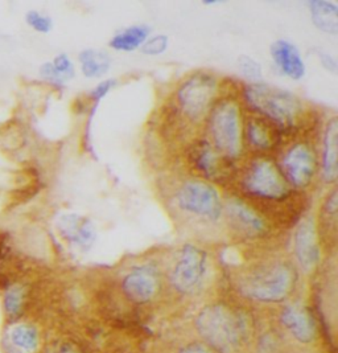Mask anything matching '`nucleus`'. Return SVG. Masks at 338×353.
I'll use <instances>...</instances> for the list:
<instances>
[{"instance_id":"26","label":"nucleus","mask_w":338,"mask_h":353,"mask_svg":"<svg viewBox=\"0 0 338 353\" xmlns=\"http://www.w3.org/2000/svg\"><path fill=\"white\" fill-rule=\"evenodd\" d=\"M27 24L39 33H49L53 28V20L39 11H28L25 15Z\"/></svg>"},{"instance_id":"34","label":"nucleus","mask_w":338,"mask_h":353,"mask_svg":"<svg viewBox=\"0 0 338 353\" xmlns=\"http://www.w3.org/2000/svg\"><path fill=\"white\" fill-rule=\"evenodd\" d=\"M320 61H321L322 66H324L328 72L337 73L338 64L336 57H333V56L329 54V53L320 52Z\"/></svg>"},{"instance_id":"11","label":"nucleus","mask_w":338,"mask_h":353,"mask_svg":"<svg viewBox=\"0 0 338 353\" xmlns=\"http://www.w3.org/2000/svg\"><path fill=\"white\" fill-rule=\"evenodd\" d=\"M284 177L299 190L306 188L317 171V161L313 150L306 143L291 147L283 159Z\"/></svg>"},{"instance_id":"18","label":"nucleus","mask_w":338,"mask_h":353,"mask_svg":"<svg viewBox=\"0 0 338 353\" xmlns=\"http://www.w3.org/2000/svg\"><path fill=\"white\" fill-rule=\"evenodd\" d=\"M28 301V288L24 283H7L3 294V311L11 323H17L25 312Z\"/></svg>"},{"instance_id":"20","label":"nucleus","mask_w":338,"mask_h":353,"mask_svg":"<svg viewBox=\"0 0 338 353\" xmlns=\"http://www.w3.org/2000/svg\"><path fill=\"white\" fill-rule=\"evenodd\" d=\"M81 72L86 79H101L109 73L112 59L109 53L99 49H85L78 54Z\"/></svg>"},{"instance_id":"17","label":"nucleus","mask_w":338,"mask_h":353,"mask_svg":"<svg viewBox=\"0 0 338 353\" xmlns=\"http://www.w3.org/2000/svg\"><path fill=\"white\" fill-rule=\"evenodd\" d=\"M338 121L333 117L324 132L322 141V180L328 183H335L338 175Z\"/></svg>"},{"instance_id":"29","label":"nucleus","mask_w":338,"mask_h":353,"mask_svg":"<svg viewBox=\"0 0 338 353\" xmlns=\"http://www.w3.org/2000/svg\"><path fill=\"white\" fill-rule=\"evenodd\" d=\"M45 353H86L82 345L72 339H61L53 341Z\"/></svg>"},{"instance_id":"23","label":"nucleus","mask_w":338,"mask_h":353,"mask_svg":"<svg viewBox=\"0 0 338 353\" xmlns=\"http://www.w3.org/2000/svg\"><path fill=\"white\" fill-rule=\"evenodd\" d=\"M247 137L250 143L259 150H271L275 145L274 137L263 121L251 119L247 125Z\"/></svg>"},{"instance_id":"25","label":"nucleus","mask_w":338,"mask_h":353,"mask_svg":"<svg viewBox=\"0 0 338 353\" xmlns=\"http://www.w3.org/2000/svg\"><path fill=\"white\" fill-rule=\"evenodd\" d=\"M238 68L244 77L253 81L262 80V76H263L262 65L259 64L258 61L254 60L253 57H250L247 54L240 56Z\"/></svg>"},{"instance_id":"19","label":"nucleus","mask_w":338,"mask_h":353,"mask_svg":"<svg viewBox=\"0 0 338 353\" xmlns=\"http://www.w3.org/2000/svg\"><path fill=\"white\" fill-rule=\"evenodd\" d=\"M313 26L321 32L338 33V7L332 1L312 0L308 3Z\"/></svg>"},{"instance_id":"9","label":"nucleus","mask_w":338,"mask_h":353,"mask_svg":"<svg viewBox=\"0 0 338 353\" xmlns=\"http://www.w3.org/2000/svg\"><path fill=\"white\" fill-rule=\"evenodd\" d=\"M120 290L129 303L151 305L158 301L162 291L160 270L152 263L136 265L123 276Z\"/></svg>"},{"instance_id":"1","label":"nucleus","mask_w":338,"mask_h":353,"mask_svg":"<svg viewBox=\"0 0 338 353\" xmlns=\"http://www.w3.org/2000/svg\"><path fill=\"white\" fill-rule=\"evenodd\" d=\"M198 340L214 353H240L253 343L255 324L251 315L226 302L204 305L193 321Z\"/></svg>"},{"instance_id":"32","label":"nucleus","mask_w":338,"mask_h":353,"mask_svg":"<svg viewBox=\"0 0 338 353\" xmlns=\"http://www.w3.org/2000/svg\"><path fill=\"white\" fill-rule=\"evenodd\" d=\"M176 353H214L209 347L202 343L201 340L196 339V340H189L184 344H181L178 348Z\"/></svg>"},{"instance_id":"8","label":"nucleus","mask_w":338,"mask_h":353,"mask_svg":"<svg viewBox=\"0 0 338 353\" xmlns=\"http://www.w3.org/2000/svg\"><path fill=\"white\" fill-rule=\"evenodd\" d=\"M218 83L209 73H194L178 89L180 109L192 121H198L209 112L213 99L217 96Z\"/></svg>"},{"instance_id":"31","label":"nucleus","mask_w":338,"mask_h":353,"mask_svg":"<svg viewBox=\"0 0 338 353\" xmlns=\"http://www.w3.org/2000/svg\"><path fill=\"white\" fill-rule=\"evenodd\" d=\"M116 85H118V81L114 79L102 81L90 92V98L96 101V103H99V101H102L105 97L107 96Z\"/></svg>"},{"instance_id":"6","label":"nucleus","mask_w":338,"mask_h":353,"mask_svg":"<svg viewBox=\"0 0 338 353\" xmlns=\"http://www.w3.org/2000/svg\"><path fill=\"white\" fill-rule=\"evenodd\" d=\"M178 208L198 219L217 223L222 216V200L218 191L202 180H187L175 193Z\"/></svg>"},{"instance_id":"7","label":"nucleus","mask_w":338,"mask_h":353,"mask_svg":"<svg viewBox=\"0 0 338 353\" xmlns=\"http://www.w3.org/2000/svg\"><path fill=\"white\" fill-rule=\"evenodd\" d=\"M244 191L267 201H283L290 196L291 188L287 179L270 159L253 161L243 179Z\"/></svg>"},{"instance_id":"14","label":"nucleus","mask_w":338,"mask_h":353,"mask_svg":"<svg viewBox=\"0 0 338 353\" xmlns=\"http://www.w3.org/2000/svg\"><path fill=\"white\" fill-rule=\"evenodd\" d=\"M57 230L61 237L82 250H89L97 239L94 224L76 213H65L57 220Z\"/></svg>"},{"instance_id":"22","label":"nucleus","mask_w":338,"mask_h":353,"mask_svg":"<svg viewBox=\"0 0 338 353\" xmlns=\"http://www.w3.org/2000/svg\"><path fill=\"white\" fill-rule=\"evenodd\" d=\"M151 33V28L145 24L129 27L120 32L114 34L109 47L119 52H132L142 48Z\"/></svg>"},{"instance_id":"5","label":"nucleus","mask_w":338,"mask_h":353,"mask_svg":"<svg viewBox=\"0 0 338 353\" xmlns=\"http://www.w3.org/2000/svg\"><path fill=\"white\" fill-rule=\"evenodd\" d=\"M210 135L214 148L227 159L234 161L241 157L242 119L237 102L227 99L214 108L210 117Z\"/></svg>"},{"instance_id":"27","label":"nucleus","mask_w":338,"mask_h":353,"mask_svg":"<svg viewBox=\"0 0 338 353\" xmlns=\"http://www.w3.org/2000/svg\"><path fill=\"white\" fill-rule=\"evenodd\" d=\"M168 46L169 37L167 34H156L147 39V41L142 47V52L147 56H159L167 50Z\"/></svg>"},{"instance_id":"2","label":"nucleus","mask_w":338,"mask_h":353,"mask_svg":"<svg viewBox=\"0 0 338 353\" xmlns=\"http://www.w3.org/2000/svg\"><path fill=\"white\" fill-rule=\"evenodd\" d=\"M296 269L286 261H275L242 276L240 292L247 301L260 305L284 303L296 288Z\"/></svg>"},{"instance_id":"30","label":"nucleus","mask_w":338,"mask_h":353,"mask_svg":"<svg viewBox=\"0 0 338 353\" xmlns=\"http://www.w3.org/2000/svg\"><path fill=\"white\" fill-rule=\"evenodd\" d=\"M12 258L11 236L7 232H0V275L4 273Z\"/></svg>"},{"instance_id":"3","label":"nucleus","mask_w":338,"mask_h":353,"mask_svg":"<svg viewBox=\"0 0 338 353\" xmlns=\"http://www.w3.org/2000/svg\"><path fill=\"white\" fill-rule=\"evenodd\" d=\"M244 99L262 115L271 119L283 131L293 129L302 112L297 97L288 90L254 82L244 88Z\"/></svg>"},{"instance_id":"15","label":"nucleus","mask_w":338,"mask_h":353,"mask_svg":"<svg viewBox=\"0 0 338 353\" xmlns=\"http://www.w3.org/2000/svg\"><path fill=\"white\" fill-rule=\"evenodd\" d=\"M271 57L279 70L293 81L306 76V68L300 50L287 40H277L271 46Z\"/></svg>"},{"instance_id":"24","label":"nucleus","mask_w":338,"mask_h":353,"mask_svg":"<svg viewBox=\"0 0 338 353\" xmlns=\"http://www.w3.org/2000/svg\"><path fill=\"white\" fill-rule=\"evenodd\" d=\"M254 353H282L283 340L274 330H266L253 340Z\"/></svg>"},{"instance_id":"12","label":"nucleus","mask_w":338,"mask_h":353,"mask_svg":"<svg viewBox=\"0 0 338 353\" xmlns=\"http://www.w3.org/2000/svg\"><path fill=\"white\" fill-rule=\"evenodd\" d=\"M295 257L303 272L310 273L320 263V245L317 240V228L312 217H306L297 225L293 236Z\"/></svg>"},{"instance_id":"10","label":"nucleus","mask_w":338,"mask_h":353,"mask_svg":"<svg viewBox=\"0 0 338 353\" xmlns=\"http://www.w3.org/2000/svg\"><path fill=\"white\" fill-rule=\"evenodd\" d=\"M280 327L300 345H313L320 336L315 312L304 305H286L279 312Z\"/></svg>"},{"instance_id":"33","label":"nucleus","mask_w":338,"mask_h":353,"mask_svg":"<svg viewBox=\"0 0 338 353\" xmlns=\"http://www.w3.org/2000/svg\"><path fill=\"white\" fill-rule=\"evenodd\" d=\"M40 76L45 81H48L50 83H54V85H64L66 83L63 77L57 73V70L54 69V66L52 65V63H45V64L41 65L40 68Z\"/></svg>"},{"instance_id":"21","label":"nucleus","mask_w":338,"mask_h":353,"mask_svg":"<svg viewBox=\"0 0 338 353\" xmlns=\"http://www.w3.org/2000/svg\"><path fill=\"white\" fill-rule=\"evenodd\" d=\"M8 340L11 347L19 353H36L40 348L41 337L36 325L30 323L17 324L10 335Z\"/></svg>"},{"instance_id":"16","label":"nucleus","mask_w":338,"mask_h":353,"mask_svg":"<svg viewBox=\"0 0 338 353\" xmlns=\"http://www.w3.org/2000/svg\"><path fill=\"white\" fill-rule=\"evenodd\" d=\"M189 158L194 168L210 180L221 179L225 174L222 158L218 155L215 148L207 141L194 143Z\"/></svg>"},{"instance_id":"28","label":"nucleus","mask_w":338,"mask_h":353,"mask_svg":"<svg viewBox=\"0 0 338 353\" xmlns=\"http://www.w3.org/2000/svg\"><path fill=\"white\" fill-rule=\"evenodd\" d=\"M52 65L54 66V69H56L57 73L63 77V80H64L65 82H69V81L74 79V76H76L74 64L72 63L70 57H69L66 53L57 54V56L53 59Z\"/></svg>"},{"instance_id":"4","label":"nucleus","mask_w":338,"mask_h":353,"mask_svg":"<svg viewBox=\"0 0 338 353\" xmlns=\"http://www.w3.org/2000/svg\"><path fill=\"white\" fill-rule=\"evenodd\" d=\"M209 273L208 253L192 243H187L178 252L168 281L171 288L181 296H193L200 292Z\"/></svg>"},{"instance_id":"13","label":"nucleus","mask_w":338,"mask_h":353,"mask_svg":"<svg viewBox=\"0 0 338 353\" xmlns=\"http://www.w3.org/2000/svg\"><path fill=\"white\" fill-rule=\"evenodd\" d=\"M226 214L237 230L250 239L266 236L268 225L257 210L240 199H231L226 204Z\"/></svg>"}]
</instances>
